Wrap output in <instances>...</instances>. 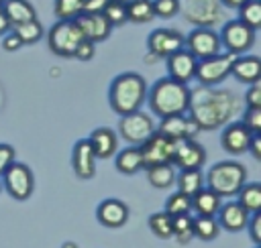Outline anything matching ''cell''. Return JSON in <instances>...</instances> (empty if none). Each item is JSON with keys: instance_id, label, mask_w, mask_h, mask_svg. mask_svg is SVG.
Here are the masks:
<instances>
[{"instance_id": "3957f363", "label": "cell", "mask_w": 261, "mask_h": 248, "mask_svg": "<svg viewBox=\"0 0 261 248\" xmlns=\"http://www.w3.org/2000/svg\"><path fill=\"white\" fill-rule=\"evenodd\" d=\"M108 100H110V108L118 116L141 110V106L147 100V81L143 79V75L135 71L120 73L110 83Z\"/></svg>"}, {"instance_id": "f5cc1de1", "label": "cell", "mask_w": 261, "mask_h": 248, "mask_svg": "<svg viewBox=\"0 0 261 248\" xmlns=\"http://www.w3.org/2000/svg\"><path fill=\"white\" fill-rule=\"evenodd\" d=\"M2 4H4V0H0V8H2Z\"/></svg>"}, {"instance_id": "f6af8a7d", "label": "cell", "mask_w": 261, "mask_h": 248, "mask_svg": "<svg viewBox=\"0 0 261 248\" xmlns=\"http://www.w3.org/2000/svg\"><path fill=\"white\" fill-rule=\"evenodd\" d=\"M2 47L4 51H18L22 47V41L16 37V33L10 28L6 35H2Z\"/></svg>"}, {"instance_id": "ac0fdd59", "label": "cell", "mask_w": 261, "mask_h": 248, "mask_svg": "<svg viewBox=\"0 0 261 248\" xmlns=\"http://www.w3.org/2000/svg\"><path fill=\"white\" fill-rule=\"evenodd\" d=\"M196 63H198V59L186 47H181L175 53H171V55L165 57L167 77H171L175 81H181V83H188L196 75Z\"/></svg>"}, {"instance_id": "7bdbcfd3", "label": "cell", "mask_w": 261, "mask_h": 248, "mask_svg": "<svg viewBox=\"0 0 261 248\" xmlns=\"http://www.w3.org/2000/svg\"><path fill=\"white\" fill-rule=\"evenodd\" d=\"M247 228H249V238L255 246H261V213H251L249 222H247Z\"/></svg>"}, {"instance_id": "cb8c5ba5", "label": "cell", "mask_w": 261, "mask_h": 248, "mask_svg": "<svg viewBox=\"0 0 261 248\" xmlns=\"http://www.w3.org/2000/svg\"><path fill=\"white\" fill-rule=\"evenodd\" d=\"M220 203H222V197L206 185L192 195V209H196L198 215H216Z\"/></svg>"}, {"instance_id": "5bb4252c", "label": "cell", "mask_w": 261, "mask_h": 248, "mask_svg": "<svg viewBox=\"0 0 261 248\" xmlns=\"http://www.w3.org/2000/svg\"><path fill=\"white\" fill-rule=\"evenodd\" d=\"M157 132L171 140H184V138H196L200 132V126L186 114H173V116H163L159 124L155 126Z\"/></svg>"}, {"instance_id": "2e32d148", "label": "cell", "mask_w": 261, "mask_h": 248, "mask_svg": "<svg viewBox=\"0 0 261 248\" xmlns=\"http://www.w3.org/2000/svg\"><path fill=\"white\" fill-rule=\"evenodd\" d=\"M171 163L179 169H202V165L206 163V150L196 138L177 140Z\"/></svg>"}, {"instance_id": "836d02e7", "label": "cell", "mask_w": 261, "mask_h": 248, "mask_svg": "<svg viewBox=\"0 0 261 248\" xmlns=\"http://www.w3.org/2000/svg\"><path fill=\"white\" fill-rule=\"evenodd\" d=\"M239 20L257 30L261 26V0H247L239 8Z\"/></svg>"}, {"instance_id": "52a82bcc", "label": "cell", "mask_w": 261, "mask_h": 248, "mask_svg": "<svg viewBox=\"0 0 261 248\" xmlns=\"http://www.w3.org/2000/svg\"><path fill=\"white\" fill-rule=\"evenodd\" d=\"M2 189H4L12 199H18V201L29 199L31 193H33V189H35L33 171H31L24 163L14 161V163L2 173Z\"/></svg>"}, {"instance_id": "277c9868", "label": "cell", "mask_w": 261, "mask_h": 248, "mask_svg": "<svg viewBox=\"0 0 261 248\" xmlns=\"http://www.w3.org/2000/svg\"><path fill=\"white\" fill-rule=\"evenodd\" d=\"M247 181V169L239 161H218L204 175V185L220 197H234Z\"/></svg>"}, {"instance_id": "f1b7e54d", "label": "cell", "mask_w": 261, "mask_h": 248, "mask_svg": "<svg viewBox=\"0 0 261 248\" xmlns=\"http://www.w3.org/2000/svg\"><path fill=\"white\" fill-rule=\"evenodd\" d=\"M237 201L249 211L257 213L261 211V185L259 183H247L237 191Z\"/></svg>"}, {"instance_id": "1f68e13d", "label": "cell", "mask_w": 261, "mask_h": 248, "mask_svg": "<svg viewBox=\"0 0 261 248\" xmlns=\"http://www.w3.org/2000/svg\"><path fill=\"white\" fill-rule=\"evenodd\" d=\"M153 18H155L153 0H130L126 4V20L141 24V22H149Z\"/></svg>"}, {"instance_id": "d6a6232c", "label": "cell", "mask_w": 261, "mask_h": 248, "mask_svg": "<svg viewBox=\"0 0 261 248\" xmlns=\"http://www.w3.org/2000/svg\"><path fill=\"white\" fill-rule=\"evenodd\" d=\"M12 30L22 41V45H33V43L41 41V37H43V24L37 18H31V20H24L20 24H14Z\"/></svg>"}, {"instance_id": "44dd1931", "label": "cell", "mask_w": 261, "mask_h": 248, "mask_svg": "<svg viewBox=\"0 0 261 248\" xmlns=\"http://www.w3.org/2000/svg\"><path fill=\"white\" fill-rule=\"evenodd\" d=\"M96 218L106 228H120V226H124L128 222V207H126L124 201L108 197V199L98 203Z\"/></svg>"}, {"instance_id": "484cf974", "label": "cell", "mask_w": 261, "mask_h": 248, "mask_svg": "<svg viewBox=\"0 0 261 248\" xmlns=\"http://www.w3.org/2000/svg\"><path fill=\"white\" fill-rule=\"evenodd\" d=\"M2 12L6 14V18L10 20V24H20L24 20L37 18L35 6L29 0H4L2 4Z\"/></svg>"}, {"instance_id": "681fc988", "label": "cell", "mask_w": 261, "mask_h": 248, "mask_svg": "<svg viewBox=\"0 0 261 248\" xmlns=\"http://www.w3.org/2000/svg\"><path fill=\"white\" fill-rule=\"evenodd\" d=\"M224 8H239L243 2H247V0H218Z\"/></svg>"}, {"instance_id": "8992f818", "label": "cell", "mask_w": 261, "mask_h": 248, "mask_svg": "<svg viewBox=\"0 0 261 248\" xmlns=\"http://www.w3.org/2000/svg\"><path fill=\"white\" fill-rule=\"evenodd\" d=\"M82 33L73 20H57L47 35L49 49L59 57H73L77 43L82 41Z\"/></svg>"}, {"instance_id": "b9f144b4", "label": "cell", "mask_w": 261, "mask_h": 248, "mask_svg": "<svg viewBox=\"0 0 261 248\" xmlns=\"http://www.w3.org/2000/svg\"><path fill=\"white\" fill-rule=\"evenodd\" d=\"M243 104L247 108H261V85H259V81L249 83V87L245 91V98H243Z\"/></svg>"}, {"instance_id": "d4e9b609", "label": "cell", "mask_w": 261, "mask_h": 248, "mask_svg": "<svg viewBox=\"0 0 261 248\" xmlns=\"http://www.w3.org/2000/svg\"><path fill=\"white\" fill-rule=\"evenodd\" d=\"M114 167L118 173L122 175H135L143 169V159H141V150L137 144H130L122 150L116 152V159H114Z\"/></svg>"}, {"instance_id": "7c38bea8", "label": "cell", "mask_w": 261, "mask_h": 248, "mask_svg": "<svg viewBox=\"0 0 261 248\" xmlns=\"http://www.w3.org/2000/svg\"><path fill=\"white\" fill-rule=\"evenodd\" d=\"M184 47L196 57L206 59L220 53V37L212 26H196L188 37H184Z\"/></svg>"}, {"instance_id": "7a4b0ae2", "label": "cell", "mask_w": 261, "mask_h": 248, "mask_svg": "<svg viewBox=\"0 0 261 248\" xmlns=\"http://www.w3.org/2000/svg\"><path fill=\"white\" fill-rule=\"evenodd\" d=\"M147 102L151 112L159 118L186 114L190 106V87L188 83L171 77H161L151 85V89H147Z\"/></svg>"}, {"instance_id": "8d00e7d4", "label": "cell", "mask_w": 261, "mask_h": 248, "mask_svg": "<svg viewBox=\"0 0 261 248\" xmlns=\"http://www.w3.org/2000/svg\"><path fill=\"white\" fill-rule=\"evenodd\" d=\"M165 211L169 215H179V213H190L192 211V197L177 191V193H171L165 201Z\"/></svg>"}, {"instance_id": "7dc6e473", "label": "cell", "mask_w": 261, "mask_h": 248, "mask_svg": "<svg viewBox=\"0 0 261 248\" xmlns=\"http://www.w3.org/2000/svg\"><path fill=\"white\" fill-rule=\"evenodd\" d=\"M108 0H84V12H102Z\"/></svg>"}, {"instance_id": "4316f807", "label": "cell", "mask_w": 261, "mask_h": 248, "mask_svg": "<svg viewBox=\"0 0 261 248\" xmlns=\"http://www.w3.org/2000/svg\"><path fill=\"white\" fill-rule=\"evenodd\" d=\"M145 169H147V181L157 189H167L175 183L173 163H159V165H151Z\"/></svg>"}, {"instance_id": "f35d334b", "label": "cell", "mask_w": 261, "mask_h": 248, "mask_svg": "<svg viewBox=\"0 0 261 248\" xmlns=\"http://www.w3.org/2000/svg\"><path fill=\"white\" fill-rule=\"evenodd\" d=\"M179 0H153V14L159 18H173L179 12Z\"/></svg>"}, {"instance_id": "9a60e30c", "label": "cell", "mask_w": 261, "mask_h": 248, "mask_svg": "<svg viewBox=\"0 0 261 248\" xmlns=\"http://www.w3.org/2000/svg\"><path fill=\"white\" fill-rule=\"evenodd\" d=\"M253 138V132L239 120V122H228L222 126L220 132V146L228 154H243L249 148V142Z\"/></svg>"}, {"instance_id": "d590c367", "label": "cell", "mask_w": 261, "mask_h": 248, "mask_svg": "<svg viewBox=\"0 0 261 248\" xmlns=\"http://www.w3.org/2000/svg\"><path fill=\"white\" fill-rule=\"evenodd\" d=\"M149 230L157 236V238H171V215L163 209V211H155L149 215Z\"/></svg>"}, {"instance_id": "11a10c76", "label": "cell", "mask_w": 261, "mask_h": 248, "mask_svg": "<svg viewBox=\"0 0 261 248\" xmlns=\"http://www.w3.org/2000/svg\"><path fill=\"white\" fill-rule=\"evenodd\" d=\"M255 248H261V246H255Z\"/></svg>"}, {"instance_id": "4fadbf2b", "label": "cell", "mask_w": 261, "mask_h": 248, "mask_svg": "<svg viewBox=\"0 0 261 248\" xmlns=\"http://www.w3.org/2000/svg\"><path fill=\"white\" fill-rule=\"evenodd\" d=\"M184 47V35L175 28H155L147 37V49L149 55L157 59H165L167 55L175 53Z\"/></svg>"}, {"instance_id": "bcb514c9", "label": "cell", "mask_w": 261, "mask_h": 248, "mask_svg": "<svg viewBox=\"0 0 261 248\" xmlns=\"http://www.w3.org/2000/svg\"><path fill=\"white\" fill-rule=\"evenodd\" d=\"M247 150L251 152V157H253L255 161H261V134H253V138H251Z\"/></svg>"}, {"instance_id": "ee69618b", "label": "cell", "mask_w": 261, "mask_h": 248, "mask_svg": "<svg viewBox=\"0 0 261 248\" xmlns=\"http://www.w3.org/2000/svg\"><path fill=\"white\" fill-rule=\"evenodd\" d=\"M14 159H16L14 148H12L10 144H6V142H0V177H2V173L14 163Z\"/></svg>"}, {"instance_id": "e575fe53", "label": "cell", "mask_w": 261, "mask_h": 248, "mask_svg": "<svg viewBox=\"0 0 261 248\" xmlns=\"http://www.w3.org/2000/svg\"><path fill=\"white\" fill-rule=\"evenodd\" d=\"M53 12L57 20H73L77 14L84 12V0H55Z\"/></svg>"}, {"instance_id": "d6986e66", "label": "cell", "mask_w": 261, "mask_h": 248, "mask_svg": "<svg viewBox=\"0 0 261 248\" xmlns=\"http://www.w3.org/2000/svg\"><path fill=\"white\" fill-rule=\"evenodd\" d=\"M96 154L90 146V140L88 138H80L75 144H73V150H71V167H73V173L75 177L80 179H92L96 175Z\"/></svg>"}, {"instance_id": "6da1fadb", "label": "cell", "mask_w": 261, "mask_h": 248, "mask_svg": "<svg viewBox=\"0 0 261 248\" xmlns=\"http://www.w3.org/2000/svg\"><path fill=\"white\" fill-rule=\"evenodd\" d=\"M243 98L230 89H216L214 85H200L190 89L188 116L200 130H216L228 124L243 112Z\"/></svg>"}, {"instance_id": "7402d4cb", "label": "cell", "mask_w": 261, "mask_h": 248, "mask_svg": "<svg viewBox=\"0 0 261 248\" xmlns=\"http://www.w3.org/2000/svg\"><path fill=\"white\" fill-rule=\"evenodd\" d=\"M230 75L241 83H255L261 79V59L257 55H237L230 67Z\"/></svg>"}, {"instance_id": "60d3db41", "label": "cell", "mask_w": 261, "mask_h": 248, "mask_svg": "<svg viewBox=\"0 0 261 248\" xmlns=\"http://www.w3.org/2000/svg\"><path fill=\"white\" fill-rule=\"evenodd\" d=\"M96 55V43L94 41H88V39H82L73 51V57L80 59V61H90L92 57Z\"/></svg>"}, {"instance_id": "9c48e42d", "label": "cell", "mask_w": 261, "mask_h": 248, "mask_svg": "<svg viewBox=\"0 0 261 248\" xmlns=\"http://www.w3.org/2000/svg\"><path fill=\"white\" fill-rule=\"evenodd\" d=\"M218 37H220V45L228 53H234V55L247 53L255 43V30L247 26L245 22H241L239 18L224 22Z\"/></svg>"}, {"instance_id": "ba28073f", "label": "cell", "mask_w": 261, "mask_h": 248, "mask_svg": "<svg viewBox=\"0 0 261 248\" xmlns=\"http://www.w3.org/2000/svg\"><path fill=\"white\" fill-rule=\"evenodd\" d=\"M179 10L184 12V18L194 26L214 28V24L224 18V10L218 0H184V4H179Z\"/></svg>"}, {"instance_id": "f907efd6", "label": "cell", "mask_w": 261, "mask_h": 248, "mask_svg": "<svg viewBox=\"0 0 261 248\" xmlns=\"http://www.w3.org/2000/svg\"><path fill=\"white\" fill-rule=\"evenodd\" d=\"M61 248H80V246H77L75 242H63V244H61Z\"/></svg>"}, {"instance_id": "4dcf8cb0", "label": "cell", "mask_w": 261, "mask_h": 248, "mask_svg": "<svg viewBox=\"0 0 261 248\" xmlns=\"http://www.w3.org/2000/svg\"><path fill=\"white\" fill-rule=\"evenodd\" d=\"M192 228H194V238H200L204 242H210L220 234V226L214 215H196Z\"/></svg>"}, {"instance_id": "e0dca14e", "label": "cell", "mask_w": 261, "mask_h": 248, "mask_svg": "<svg viewBox=\"0 0 261 248\" xmlns=\"http://www.w3.org/2000/svg\"><path fill=\"white\" fill-rule=\"evenodd\" d=\"M73 22L77 24L82 37L88 41H94V43L108 39V35L112 33V24L106 20V16L102 12H82L73 18Z\"/></svg>"}, {"instance_id": "74e56055", "label": "cell", "mask_w": 261, "mask_h": 248, "mask_svg": "<svg viewBox=\"0 0 261 248\" xmlns=\"http://www.w3.org/2000/svg\"><path fill=\"white\" fill-rule=\"evenodd\" d=\"M102 14L106 16V20L112 26H120L126 22V4L118 2V0H108V4L104 6Z\"/></svg>"}, {"instance_id": "5b68a950", "label": "cell", "mask_w": 261, "mask_h": 248, "mask_svg": "<svg viewBox=\"0 0 261 248\" xmlns=\"http://www.w3.org/2000/svg\"><path fill=\"white\" fill-rule=\"evenodd\" d=\"M234 57H237L234 53H228V51L222 53L220 51L212 57L198 59L194 79H198L200 85H218V83H222L230 75V67H232Z\"/></svg>"}, {"instance_id": "83f0119b", "label": "cell", "mask_w": 261, "mask_h": 248, "mask_svg": "<svg viewBox=\"0 0 261 248\" xmlns=\"http://www.w3.org/2000/svg\"><path fill=\"white\" fill-rule=\"evenodd\" d=\"M175 183L177 191L192 197L198 189L204 187V175L200 169H179V173H175Z\"/></svg>"}, {"instance_id": "db71d44e", "label": "cell", "mask_w": 261, "mask_h": 248, "mask_svg": "<svg viewBox=\"0 0 261 248\" xmlns=\"http://www.w3.org/2000/svg\"><path fill=\"white\" fill-rule=\"evenodd\" d=\"M0 191H2V183H0Z\"/></svg>"}, {"instance_id": "f546056e", "label": "cell", "mask_w": 261, "mask_h": 248, "mask_svg": "<svg viewBox=\"0 0 261 248\" xmlns=\"http://www.w3.org/2000/svg\"><path fill=\"white\" fill-rule=\"evenodd\" d=\"M194 218L190 213H179V215H171V236L179 242V244H188L194 240Z\"/></svg>"}, {"instance_id": "816d5d0a", "label": "cell", "mask_w": 261, "mask_h": 248, "mask_svg": "<svg viewBox=\"0 0 261 248\" xmlns=\"http://www.w3.org/2000/svg\"><path fill=\"white\" fill-rule=\"evenodd\" d=\"M118 2H122V4H128V2H130V0H118Z\"/></svg>"}, {"instance_id": "603a6c76", "label": "cell", "mask_w": 261, "mask_h": 248, "mask_svg": "<svg viewBox=\"0 0 261 248\" xmlns=\"http://www.w3.org/2000/svg\"><path fill=\"white\" fill-rule=\"evenodd\" d=\"M88 140H90V146H92L96 159H110L118 148V134L108 126L94 128L92 134L88 136Z\"/></svg>"}, {"instance_id": "8fae6325", "label": "cell", "mask_w": 261, "mask_h": 248, "mask_svg": "<svg viewBox=\"0 0 261 248\" xmlns=\"http://www.w3.org/2000/svg\"><path fill=\"white\" fill-rule=\"evenodd\" d=\"M175 142L177 140H171V138H167L155 130L147 140H143L139 144L143 169L151 167V165H159V163H171L173 152H175Z\"/></svg>"}, {"instance_id": "ffe728a7", "label": "cell", "mask_w": 261, "mask_h": 248, "mask_svg": "<svg viewBox=\"0 0 261 248\" xmlns=\"http://www.w3.org/2000/svg\"><path fill=\"white\" fill-rule=\"evenodd\" d=\"M214 218H216L220 228H224L228 232H241V230L247 228V222H249L251 213L239 201H226V203H220Z\"/></svg>"}, {"instance_id": "30bf717a", "label": "cell", "mask_w": 261, "mask_h": 248, "mask_svg": "<svg viewBox=\"0 0 261 248\" xmlns=\"http://www.w3.org/2000/svg\"><path fill=\"white\" fill-rule=\"evenodd\" d=\"M155 132V122L149 114L135 110L130 114L120 116L118 122V134L128 142V144H141L143 140H147L151 134Z\"/></svg>"}, {"instance_id": "c3c4849f", "label": "cell", "mask_w": 261, "mask_h": 248, "mask_svg": "<svg viewBox=\"0 0 261 248\" xmlns=\"http://www.w3.org/2000/svg\"><path fill=\"white\" fill-rule=\"evenodd\" d=\"M10 28H12L10 20L6 18V14H4V12H2V8H0V35H6Z\"/></svg>"}, {"instance_id": "ab89813d", "label": "cell", "mask_w": 261, "mask_h": 248, "mask_svg": "<svg viewBox=\"0 0 261 248\" xmlns=\"http://www.w3.org/2000/svg\"><path fill=\"white\" fill-rule=\"evenodd\" d=\"M241 114H243L241 122L253 134H261V108H247L245 106V112H241Z\"/></svg>"}]
</instances>
